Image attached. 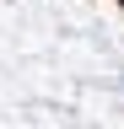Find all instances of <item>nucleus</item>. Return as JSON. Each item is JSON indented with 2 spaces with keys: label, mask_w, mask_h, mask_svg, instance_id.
<instances>
[]
</instances>
